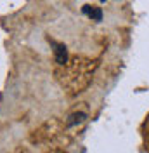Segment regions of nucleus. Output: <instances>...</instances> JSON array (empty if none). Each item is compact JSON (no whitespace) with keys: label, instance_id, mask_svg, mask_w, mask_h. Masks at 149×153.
<instances>
[{"label":"nucleus","instance_id":"f257e3e1","mask_svg":"<svg viewBox=\"0 0 149 153\" xmlns=\"http://www.w3.org/2000/svg\"><path fill=\"white\" fill-rule=\"evenodd\" d=\"M54 52H56V63L57 65H64L66 61H68V51H66V45H63V44H56Z\"/></svg>","mask_w":149,"mask_h":153},{"label":"nucleus","instance_id":"7ed1b4c3","mask_svg":"<svg viewBox=\"0 0 149 153\" xmlns=\"http://www.w3.org/2000/svg\"><path fill=\"white\" fill-rule=\"evenodd\" d=\"M83 12L87 14V16H90L94 21H101V19H103V12H101V9H97V7L85 5V7H83Z\"/></svg>","mask_w":149,"mask_h":153},{"label":"nucleus","instance_id":"f03ea898","mask_svg":"<svg viewBox=\"0 0 149 153\" xmlns=\"http://www.w3.org/2000/svg\"><path fill=\"white\" fill-rule=\"evenodd\" d=\"M85 118H87V113H83V111H78V113H71L69 117H68V127H73V125L76 124H82V122H85Z\"/></svg>","mask_w":149,"mask_h":153}]
</instances>
